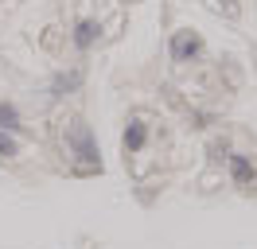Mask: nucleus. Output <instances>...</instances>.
Segmentation results:
<instances>
[{
  "label": "nucleus",
  "mask_w": 257,
  "mask_h": 249,
  "mask_svg": "<svg viewBox=\"0 0 257 249\" xmlns=\"http://www.w3.org/2000/svg\"><path fill=\"white\" fill-rule=\"evenodd\" d=\"M63 140H66V152L74 156L70 175H101V152H97V137H94V129L82 121V117H70V121L63 125Z\"/></svg>",
  "instance_id": "1"
},
{
  "label": "nucleus",
  "mask_w": 257,
  "mask_h": 249,
  "mask_svg": "<svg viewBox=\"0 0 257 249\" xmlns=\"http://www.w3.org/2000/svg\"><path fill=\"white\" fill-rule=\"evenodd\" d=\"M168 55H172V62H195L199 55H203V35H199V31H191V28L172 31Z\"/></svg>",
  "instance_id": "2"
},
{
  "label": "nucleus",
  "mask_w": 257,
  "mask_h": 249,
  "mask_svg": "<svg viewBox=\"0 0 257 249\" xmlns=\"http://www.w3.org/2000/svg\"><path fill=\"white\" fill-rule=\"evenodd\" d=\"M226 171H230V183L241 187V191H253V187H257V164H253V156L230 152V160H226Z\"/></svg>",
  "instance_id": "3"
},
{
  "label": "nucleus",
  "mask_w": 257,
  "mask_h": 249,
  "mask_svg": "<svg viewBox=\"0 0 257 249\" xmlns=\"http://www.w3.org/2000/svg\"><path fill=\"white\" fill-rule=\"evenodd\" d=\"M121 148H125V156H137L148 148V121L137 113V117H128L125 133H121Z\"/></svg>",
  "instance_id": "4"
},
{
  "label": "nucleus",
  "mask_w": 257,
  "mask_h": 249,
  "mask_svg": "<svg viewBox=\"0 0 257 249\" xmlns=\"http://www.w3.org/2000/svg\"><path fill=\"white\" fill-rule=\"evenodd\" d=\"M82 82H86V70L74 66V70H59V74L51 78V97L59 101V97H70V93L82 90Z\"/></svg>",
  "instance_id": "5"
},
{
  "label": "nucleus",
  "mask_w": 257,
  "mask_h": 249,
  "mask_svg": "<svg viewBox=\"0 0 257 249\" xmlns=\"http://www.w3.org/2000/svg\"><path fill=\"white\" fill-rule=\"evenodd\" d=\"M97 39H101V24H97V20H78L74 31H70V43H74V51H82V55L94 51Z\"/></svg>",
  "instance_id": "6"
},
{
  "label": "nucleus",
  "mask_w": 257,
  "mask_h": 249,
  "mask_svg": "<svg viewBox=\"0 0 257 249\" xmlns=\"http://www.w3.org/2000/svg\"><path fill=\"white\" fill-rule=\"evenodd\" d=\"M0 129L4 133H20L24 129V117H20L16 101H8V97H0Z\"/></svg>",
  "instance_id": "7"
},
{
  "label": "nucleus",
  "mask_w": 257,
  "mask_h": 249,
  "mask_svg": "<svg viewBox=\"0 0 257 249\" xmlns=\"http://www.w3.org/2000/svg\"><path fill=\"white\" fill-rule=\"evenodd\" d=\"M230 152H234V148H230V140H226V137H214L207 144V160H210V164H226Z\"/></svg>",
  "instance_id": "8"
},
{
  "label": "nucleus",
  "mask_w": 257,
  "mask_h": 249,
  "mask_svg": "<svg viewBox=\"0 0 257 249\" xmlns=\"http://www.w3.org/2000/svg\"><path fill=\"white\" fill-rule=\"evenodd\" d=\"M16 156H20L16 133H4V129H0V160H16Z\"/></svg>",
  "instance_id": "9"
},
{
  "label": "nucleus",
  "mask_w": 257,
  "mask_h": 249,
  "mask_svg": "<svg viewBox=\"0 0 257 249\" xmlns=\"http://www.w3.org/2000/svg\"><path fill=\"white\" fill-rule=\"evenodd\" d=\"M191 125H195V129H207V125H210V113H191Z\"/></svg>",
  "instance_id": "10"
}]
</instances>
